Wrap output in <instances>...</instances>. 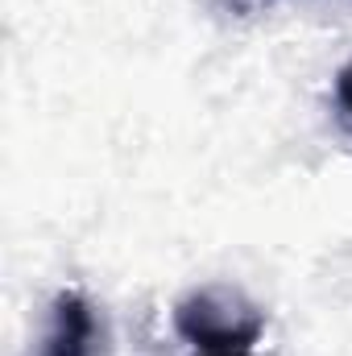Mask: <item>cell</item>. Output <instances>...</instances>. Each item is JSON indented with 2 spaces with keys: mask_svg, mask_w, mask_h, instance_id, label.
<instances>
[{
  "mask_svg": "<svg viewBox=\"0 0 352 356\" xmlns=\"http://www.w3.org/2000/svg\"><path fill=\"white\" fill-rule=\"evenodd\" d=\"M175 332L203 353H249L265 332V311L245 290L216 282L175 307Z\"/></svg>",
  "mask_w": 352,
  "mask_h": 356,
  "instance_id": "obj_1",
  "label": "cell"
},
{
  "mask_svg": "<svg viewBox=\"0 0 352 356\" xmlns=\"http://www.w3.org/2000/svg\"><path fill=\"white\" fill-rule=\"evenodd\" d=\"M99 319L91 311V302L79 290H63L50 307V327L42 340L38 356H95L99 348Z\"/></svg>",
  "mask_w": 352,
  "mask_h": 356,
  "instance_id": "obj_2",
  "label": "cell"
},
{
  "mask_svg": "<svg viewBox=\"0 0 352 356\" xmlns=\"http://www.w3.org/2000/svg\"><path fill=\"white\" fill-rule=\"evenodd\" d=\"M336 108H340V120L352 133V63L340 67V75H336Z\"/></svg>",
  "mask_w": 352,
  "mask_h": 356,
  "instance_id": "obj_3",
  "label": "cell"
},
{
  "mask_svg": "<svg viewBox=\"0 0 352 356\" xmlns=\"http://www.w3.org/2000/svg\"><path fill=\"white\" fill-rule=\"evenodd\" d=\"M203 356H249V353H203Z\"/></svg>",
  "mask_w": 352,
  "mask_h": 356,
  "instance_id": "obj_4",
  "label": "cell"
}]
</instances>
